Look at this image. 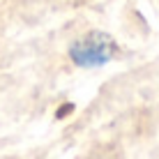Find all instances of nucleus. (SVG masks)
I'll return each mask as SVG.
<instances>
[{
    "mask_svg": "<svg viewBox=\"0 0 159 159\" xmlns=\"http://www.w3.org/2000/svg\"><path fill=\"white\" fill-rule=\"evenodd\" d=\"M116 53V42L108 35L102 32H90V35L81 37L79 42L72 44L69 56L79 67H99L106 65Z\"/></svg>",
    "mask_w": 159,
    "mask_h": 159,
    "instance_id": "obj_1",
    "label": "nucleus"
}]
</instances>
